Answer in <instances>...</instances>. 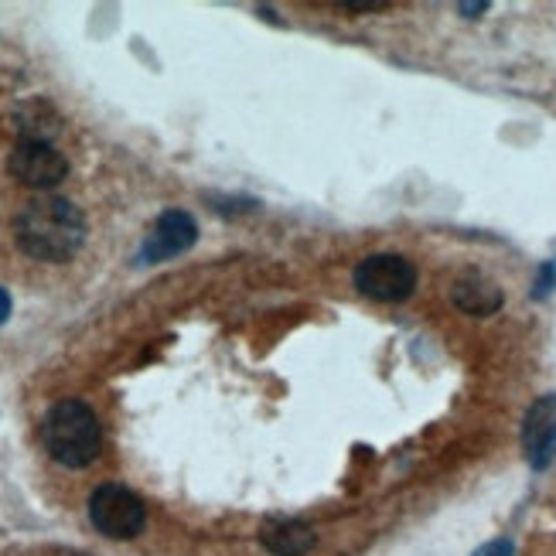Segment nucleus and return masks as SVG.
<instances>
[{
  "instance_id": "1",
  "label": "nucleus",
  "mask_w": 556,
  "mask_h": 556,
  "mask_svg": "<svg viewBox=\"0 0 556 556\" xmlns=\"http://www.w3.org/2000/svg\"><path fill=\"white\" fill-rule=\"evenodd\" d=\"M17 247L45 263H65L79 253L86 239V215L62 195H35L21 205L14 219Z\"/></svg>"
},
{
  "instance_id": "2",
  "label": "nucleus",
  "mask_w": 556,
  "mask_h": 556,
  "mask_svg": "<svg viewBox=\"0 0 556 556\" xmlns=\"http://www.w3.org/2000/svg\"><path fill=\"white\" fill-rule=\"evenodd\" d=\"M41 441L62 468H89L103 451V427L83 400H62L45 414Z\"/></svg>"
},
{
  "instance_id": "3",
  "label": "nucleus",
  "mask_w": 556,
  "mask_h": 556,
  "mask_svg": "<svg viewBox=\"0 0 556 556\" xmlns=\"http://www.w3.org/2000/svg\"><path fill=\"white\" fill-rule=\"evenodd\" d=\"M358 294L379 304H400L417 290V267L400 253H372L355 267Z\"/></svg>"
},
{
  "instance_id": "4",
  "label": "nucleus",
  "mask_w": 556,
  "mask_h": 556,
  "mask_svg": "<svg viewBox=\"0 0 556 556\" xmlns=\"http://www.w3.org/2000/svg\"><path fill=\"white\" fill-rule=\"evenodd\" d=\"M89 522L110 540H134L148 526V509L130 489L100 485L89 495Z\"/></svg>"
},
{
  "instance_id": "5",
  "label": "nucleus",
  "mask_w": 556,
  "mask_h": 556,
  "mask_svg": "<svg viewBox=\"0 0 556 556\" xmlns=\"http://www.w3.org/2000/svg\"><path fill=\"white\" fill-rule=\"evenodd\" d=\"M8 172L28 188H55L68 175V161L45 140H17L8 157Z\"/></svg>"
},
{
  "instance_id": "6",
  "label": "nucleus",
  "mask_w": 556,
  "mask_h": 556,
  "mask_svg": "<svg viewBox=\"0 0 556 556\" xmlns=\"http://www.w3.org/2000/svg\"><path fill=\"white\" fill-rule=\"evenodd\" d=\"M195 239H199V223L181 208H167V212L157 215V223L151 226L137 260L140 263L175 260V256H181V253H188L191 247H195Z\"/></svg>"
},
{
  "instance_id": "7",
  "label": "nucleus",
  "mask_w": 556,
  "mask_h": 556,
  "mask_svg": "<svg viewBox=\"0 0 556 556\" xmlns=\"http://www.w3.org/2000/svg\"><path fill=\"white\" fill-rule=\"evenodd\" d=\"M522 451H526V462L536 471H546L556 462V393L540 396L526 409Z\"/></svg>"
},
{
  "instance_id": "8",
  "label": "nucleus",
  "mask_w": 556,
  "mask_h": 556,
  "mask_svg": "<svg viewBox=\"0 0 556 556\" xmlns=\"http://www.w3.org/2000/svg\"><path fill=\"white\" fill-rule=\"evenodd\" d=\"M451 301L457 311L471 314V318H489V314H495L505 304V294H502V287L481 270H465L451 283Z\"/></svg>"
},
{
  "instance_id": "9",
  "label": "nucleus",
  "mask_w": 556,
  "mask_h": 556,
  "mask_svg": "<svg viewBox=\"0 0 556 556\" xmlns=\"http://www.w3.org/2000/svg\"><path fill=\"white\" fill-rule=\"evenodd\" d=\"M11 130L21 140H45L52 143V137L62 134V116L48 100H24L11 113Z\"/></svg>"
},
{
  "instance_id": "10",
  "label": "nucleus",
  "mask_w": 556,
  "mask_h": 556,
  "mask_svg": "<svg viewBox=\"0 0 556 556\" xmlns=\"http://www.w3.org/2000/svg\"><path fill=\"white\" fill-rule=\"evenodd\" d=\"M318 533L304 519H270L260 529V543L274 556H304L314 549Z\"/></svg>"
},
{
  "instance_id": "11",
  "label": "nucleus",
  "mask_w": 556,
  "mask_h": 556,
  "mask_svg": "<svg viewBox=\"0 0 556 556\" xmlns=\"http://www.w3.org/2000/svg\"><path fill=\"white\" fill-rule=\"evenodd\" d=\"M471 556H516V546H513V540H492L485 546H478Z\"/></svg>"
},
{
  "instance_id": "12",
  "label": "nucleus",
  "mask_w": 556,
  "mask_h": 556,
  "mask_svg": "<svg viewBox=\"0 0 556 556\" xmlns=\"http://www.w3.org/2000/svg\"><path fill=\"white\" fill-rule=\"evenodd\" d=\"M556 283V263H543V270H540V280H536V290H533V298H546L549 290Z\"/></svg>"
},
{
  "instance_id": "13",
  "label": "nucleus",
  "mask_w": 556,
  "mask_h": 556,
  "mask_svg": "<svg viewBox=\"0 0 556 556\" xmlns=\"http://www.w3.org/2000/svg\"><path fill=\"white\" fill-rule=\"evenodd\" d=\"M338 8L342 11H386L390 0H338Z\"/></svg>"
},
{
  "instance_id": "14",
  "label": "nucleus",
  "mask_w": 556,
  "mask_h": 556,
  "mask_svg": "<svg viewBox=\"0 0 556 556\" xmlns=\"http://www.w3.org/2000/svg\"><path fill=\"white\" fill-rule=\"evenodd\" d=\"M11 318V294L4 287H0V325H4Z\"/></svg>"
},
{
  "instance_id": "15",
  "label": "nucleus",
  "mask_w": 556,
  "mask_h": 556,
  "mask_svg": "<svg viewBox=\"0 0 556 556\" xmlns=\"http://www.w3.org/2000/svg\"><path fill=\"white\" fill-rule=\"evenodd\" d=\"M457 11H462L465 17H478V14L489 11V4H485V0H481V4H457Z\"/></svg>"
},
{
  "instance_id": "16",
  "label": "nucleus",
  "mask_w": 556,
  "mask_h": 556,
  "mask_svg": "<svg viewBox=\"0 0 556 556\" xmlns=\"http://www.w3.org/2000/svg\"><path fill=\"white\" fill-rule=\"evenodd\" d=\"M65 556H89V553H65Z\"/></svg>"
}]
</instances>
